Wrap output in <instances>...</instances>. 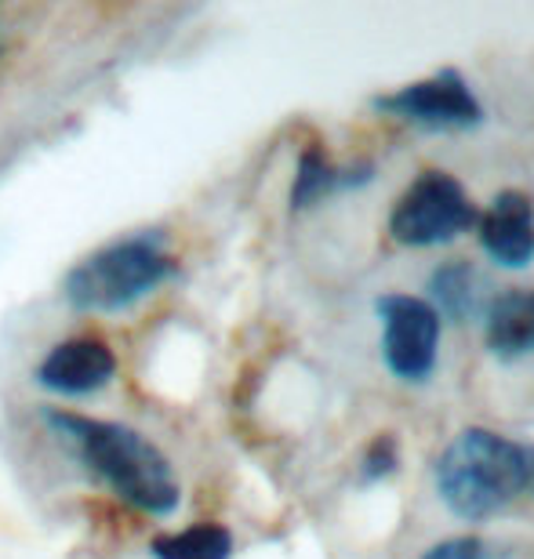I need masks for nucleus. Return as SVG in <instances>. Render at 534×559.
<instances>
[{
  "instance_id": "1",
  "label": "nucleus",
  "mask_w": 534,
  "mask_h": 559,
  "mask_svg": "<svg viewBox=\"0 0 534 559\" xmlns=\"http://www.w3.org/2000/svg\"><path fill=\"white\" fill-rule=\"evenodd\" d=\"M432 484L459 520H491L534 495V447L495 429H462L440 451Z\"/></svg>"
},
{
  "instance_id": "2",
  "label": "nucleus",
  "mask_w": 534,
  "mask_h": 559,
  "mask_svg": "<svg viewBox=\"0 0 534 559\" xmlns=\"http://www.w3.org/2000/svg\"><path fill=\"white\" fill-rule=\"evenodd\" d=\"M48 421L70 440L87 465L114 487L128 506H135L150 516H171L178 509V479L171 462L164 457L157 443L146 436L128 429V425L103 421V418H81L66 415V411H51Z\"/></svg>"
},
{
  "instance_id": "3",
  "label": "nucleus",
  "mask_w": 534,
  "mask_h": 559,
  "mask_svg": "<svg viewBox=\"0 0 534 559\" xmlns=\"http://www.w3.org/2000/svg\"><path fill=\"white\" fill-rule=\"evenodd\" d=\"M175 259L157 237H131L95 251L66 276V298L84 312H117L135 306L171 276Z\"/></svg>"
},
{
  "instance_id": "4",
  "label": "nucleus",
  "mask_w": 534,
  "mask_h": 559,
  "mask_svg": "<svg viewBox=\"0 0 534 559\" xmlns=\"http://www.w3.org/2000/svg\"><path fill=\"white\" fill-rule=\"evenodd\" d=\"M480 211L454 175L426 167L389 211V237L404 248H437L476 226Z\"/></svg>"
},
{
  "instance_id": "5",
  "label": "nucleus",
  "mask_w": 534,
  "mask_h": 559,
  "mask_svg": "<svg viewBox=\"0 0 534 559\" xmlns=\"http://www.w3.org/2000/svg\"><path fill=\"white\" fill-rule=\"evenodd\" d=\"M382 320V360L389 374L407 385L429 382L440 356V317L426 298L389 290L375 301Z\"/></svg>"
},
{
  "instance_id": "6",
  "label": "nucleus",
  "mask_w": 534,
  "mask_h": 559,
  "mask_svg": "<svg viewBox=\"0 0 534 559\" xmlns=\"http://www.w3.org/2000/svg\"><path fill=\"white\" fill-rule=\"evenodd\" d=\"M371 106L378 114L407 120V124L426 131H470L484 120L480 98L473 95L465 73L454 70V66H443V70L426 76V81L375 95Z\"/></svg>"
},
{
  "instance_id": "7",
  "label": "nucleus",
  "mask_w": 534,
  "mask_h": 559,
  "mask_svg": "<svg viewBox=\"0 0 534 559\" xmlns=\"http://www.w3.org/2000/svg\"><path fill=\"white\" fill-rule=\"evenodd\" d=\"M480 248L506 270H524L534 262V204L520 189H502L480 218Z\"/></svg>"
},
{
  "instance_id": "8",
  "label": "nucleus",
  "mask_w": 534,
  "mask_h": 559,
  "mask_svg": "<svg viewBox=\"0 0 534 559\" xmlns=\"http://www.w3.org/2000/svg\"><path fill=\"white\" fill-rule=\"evenodd\" d=\"M117 374V356L103 338L59 342L37 367V382L62 396H87L109 385Z\"/></svg>"
},
{
  "instance_id": "9",
  "label": "nucleus",
  "mask_w": 534,
  "mask_h": 559,
  "mask_svg": "<svg viewBox=\"0 0 534 559\" xmlns=\"http://www.w3.org/2000/svg\"><path fill=\"white\" fill-rule=\"evenodd\" d=\"M484 342L498 360H524L534 353V287L502 290L487 301Z\"/></svg>"
},
{
  "instance_id": "10",
  "label": "nucleus",
  "mask_w": 534,
  "mask_h": 559,
  "mask_svg": "<svg viewBox=\"0 0 534 559\" xmlns=\"http://www.w3.org/2000/svg\"><path fill=\"white\" fill-rule=\"evenodd\" d=\"M375 178L371 164H353V167H335L328 160L324 145H306L302 156H298V171H295V186H292V207H313L331 193H342V189H356L367 186Z\"/></svg>"
},
{
  "instance_id": "11",
  "label": "nucleus",
  "mask_w": 534,
  "mask_h": 559,
  "mask_svg": "<svg viewBox=\"0 0 534 559\" xmlns=\"http://www.w3.org/2000/svg\"><path fill=\"white\" fill-rule=\"evenodd\" d=\"M429 306L437 309L440 320L470 323L476 312L487 309L484 276L473 270L470 262H443L429 276Z\"/></svg>"
},
{
  "instance_id": "12",
  "label": "nucleus",
  "mask_w": 534,
  "mask_h": 559,
  "mask_svg": "<svg viewBox=\"0 0 534 559\" xmlns=\"http://www.w3.org/2000/svg\"><path fill=\"white\" fill-rule=\"evenodd\" d=\"M157 559H229L233 556V534L222 523H197V527L161 534L153 542Z\"/></svg>"
},
{
  "instance_id": "13",
  "label": "nucleus",
  "mask_w": 534,
  "mask_h": 559,
  "mask_svg": "<svg viewBox=\"0 0 534 559\" xmlns=\"http://www.w3.org/2000/svg\"><path fill=\"white\" fill-rule=\"evenodd\" d=\"M400 468V443L396 436H375L371 447L364 451V462H360V484H382Z\"/></svg>"
},
{
  "instance_id": "14",
  "label": "nucleus",
  "mask_w": 534,
  "mask_h": 559,
  "mask_svg": "<svg viewBox=\"0 0 534 559\" xmlns=\"http://www.w3.org/2000/svg\"><path fill=\"white\" fill-rule=\"evenodd\" d=\"M422 559H484V542L473 538V534H462V538H448L422 556Z\"/></svg>"
}]
</instances>
